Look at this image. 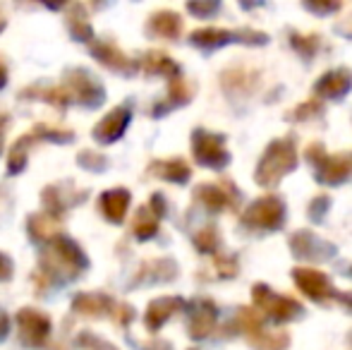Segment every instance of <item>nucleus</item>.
<instances>
[{
	"label": "nucleus",
	"mask_w": 352,
	"mask_h": 350,
	"mask_svg": "<svg viewBox=\"0 0 352 350\" xmlns=\"http://www.w3.org/2000/svg\"><path fill=\"white\" fill-rule=\"evenodd\" d=\"M41 266L46 276H56V278L70 281L79 274V269L87 266V257L82 254V250L67 238H58L43 250L41 254Z\"/></svg>",
	"instance_id": "obj_1"
},
{
	"label": "nucleus",
	"mask_w": 352,
	"mask_h": 350,
	"mask_svg": "<svg viewBox=\"0 0 352 350\" xmlns=\"http://www.w3.org/2000/svg\"><path fill=\"white\" fill-rule=\"evenodd\" d=\"M297 164L295 146L290 140H280L266 149L264 159H261L259 168H256V182L261 185H276L287 171H292Z\"/></svg>",
	"instance_id": "obj_2"
},
{
	"label": "nucleus",
	"mask_w": 352,
	"mask_h": 350,
	"mask_svg": "<svg viewBox=\"0 0 352 350\" xmlns=\"http://www.w3.org/2000/svg\"><path fill=\"white\" fill-rule=\"evenodd\" d=\"M283 211H285V206H283V201L278 197H261V199H256L254 204L247 209L245 214V223L252 226V228H261V230H274L283 226Z\"/></svg>",
	"instance_id": "obj_3"
},
{
	"label": "nucleus",
	"mask_w": 352,
	"mask_h": 350,
	"mask_svg": "<svg viewBox=\"0 0 352 350\" xmlns=\"http://www.w3.org/2000/svg\"><path fill=\"white\" fill-rule=\"evenodd\" d=\"M254 303L276 322H290L300 314V303L285 295H274L266 285H254Z\"/></svg>",
	"instance_id": "obj_4"
},
{
	"label": "nucleus",
	"mask_w": 352,
	"mask_h": 350,
	"mask_svg": "<svg viewBox=\"0 0 352 350\" xmlns=\"http://www.w3.org/2000/svg\"><path fill=\"white\" fill-rule=\"evenodd\" d=\"M192 151H195L197 161L209 168H221L228 164V151L223 146V137L211 135L206 130H197L192 135Z\"/></svg>",
	"instance_id": "obj_5"
},
{
	"label": "nucleus",
	"mask_w": 352,
	"mask_h": 350,
	"mask_svg": "<svg viewBox=\"0 0 352 350\" xmlns=\"http://www.w3.org/2000/svg\"><path fill=\"white\" fill-rule=\"evenodd\" d=\"M19 322V341L27 348H38L43 346V341L51 333V319L43 312H36V309H22L17 314Z\"/></svg>",
	"instance_id": "obj_6"
},
{
	"label": "nucleus",
	"mask_w": 352,
	"mask_h": 350,
	"mask_svg": "<svg viewBox=\"0 0 352 350\" xmlns=\"http://www.w3.org/2000/svg\"><path fill=\"white\" fill-rule=\"evenodd\" d=\"M65 91H67V96L82 101L84 106H98V103L103 101V89L98 87V82L84 70L67 72V89Z\"/></svg>",
	"instance_id": "obj_7"
},
{
	"label": "nucleus",
	"mask_w": 352,
	"mask_h": 350,
	"mask_svg": "<svg viewBox=\"0 0 352 350\" xmlns=\"http://www.w3.org/2000/svg\"><path fill=\"white\" fill-rule=\"evenodd\" d=\"M292 278H295L297 288L311 300H329L333 295V288H331V281L324 271L316 269H295L292 271Z\"/></svg>",
	"instance_id": "obj_8"
},
{
	"label": "nucleus",
	"mask_w": 352,
	"mask_h": 350,
	"mask_svg": "<svg viewBox=\"0 0 352 350\" xmlns=\"http://www.w3.org/2000/svg\"><path fill=\"white\" fill-rule=\"evenodd\" d=\"M307 154H309V159L319 166V175L316 177H321L324 182H340L350 175V161L343 159V156H326L324 149L316 144L311 146Z\"/></svg>",
	"instance_id": "obj_9"
},
{
	"label": "nucleus",
	"mask_w": 352,
	"mask_h": 350,
	"mask_svg": "<svg viewBox=\"0 0 352 350\" xmlns=\"http://www.w3.org/2000/svg\"><path fill=\"white\" fill-rule=\"evenodd\" d=\"M130 125V111L127 108H113L96 127H94V137H96L101 144H111V142L120 140L122 132Z\"/></svg>",
	"instance_id": "obj_10"
},
{
	"label": "nucleus",
	"mask_w": 352,
	"mask_h": 350,
	"mask_svg": "<svg viewBox=\"0 0 352 350\" xmlns=\"http://www.w3.org/2000/svg\"><path fill=\"white\" fill-rule=\"evenodd\" d=\"M98 209H101V214L106 216L108 221L120 223V221L125 219L127 209H130V192H127L125 187L103 192L101 199H98Z\"/></svg>",
	"instance_id": "obj_11"
},
{
	"label": "nucleus",
	"mask_w": 352,
	"mask_h": 350,
	"mask_svg": "<svg viewBox=\"0 0 352 350\" xmlns=\"http://www.w3.org/2000/svg\"><path fill=\"white\" fill-rule=\"evenodd\" d=\"M91 53L103 63V65L111 67V70H118V72H132L135 70V63H132L122 51H118L113 43H106V41L96 43V46L91 48Z\"/></svg>",
	"instance_id": "obj_12"
},
{
	"label": "nucleus",
	"mask_w": 352,
	"mask_h": 350,
	"mask_svg": "<svg viewBox=\"0 0 352 350\" xmlns=\"http://www.w3.org/2000/svg\"><path fill=\"white\" fill-rule=\"evenodd\" d=\"M177 307H182L180 298H158V300H153V303L148 305L144 322H146V327L151 329V331H156V329H161V324L166 322V319L170 317Z\"/></svg>",
	"instance_id": "obj_13"
},
{
	"label": "nucleus",
	"mask_w": 352,
	"mask_h": 350,
	"mask_svg": "<svg viewBox=\"0 0 352 350\" xmlns=\"http://www.w3.org/2000/svg\"><path fill=\"white\" fill-rule=\"evenodd\" d=\"M352 85V77L348 70H336L324 75L319 82H316V94L326 98H336V96H343L345 91Z\"/></svg>",
	"instance_id": "obj_14"
},
{
	"label": "nucleus",
	"mask_w": 352,
	"mask_h": 350,
	"mask_svg": "<svg viewBox=\"0 0 352 350\" xmlns=\"http://www.w3.org/2000/svg\"><path fill=\"white\" fill-rule=\"evenodd\" d=\"M148 32L156 34V36H163V39H177L182 32V19L180 14L170 12H156L151 19H148Z\"/></svg>",
	"instance_id": "obj_15"
},
{
	"label": "nucleus",
	"mask_w": 352,
	"mask_h": 350,
	"mask_svg": "<svg viewBox=\"0 0 352 350\" xmlns=\"http://www.w3.org/2000/svg\"><path fill=\"white\" fill-rule=\"evenodd\" d=\"M216 324V307L211 303H199L197 309L192 312V322H190V336L192 338H204L209 336V331Z\"/></svg>",
	"instance_id": "obj_16"
},
{
	"label": "nucleus",
	"mask_w": 352,
	"mask_h": 350,
	"mask_svg": "<svg viewBox=\"0 0 352 350\" xmlns=\"http://www.w3.org/2000/svg\"><path fill=\"white\" fill-rule=\"evenodd\" d=\"M151 171L156 173L158 177H166V180H173V182H185L190 177V166L180 159H173V161H156L151 166Z\"/></svg>",
	"instance_id": "obj_17"
},
{
	"label": "nucleus",
	"mask_w": 352,
	"mask_h": 350,
	"mask_svg": "<svg viewBox=\"0 0 352 350\" xmlns=\"http://www.w3.org/2000/svg\"><path fill=\"white\" fill-rule=\"evenodd\" d=\"M144 70H146L148 75H175L177 65L166 56V53L151 51L144 56Z\"/></svg>",
	"instance_id": "obj_18"
},
{
	"label": "nucleus",
	"mask_w": 352,
	"mask_h": 350,
	"mask_svg": "<svg viewBox=\"0 0 352 350\" xmlns=\"http://www.w3.org/2000/svg\"><path fill=\"white\" fill-rule=\"evenodd\" d=\"M132 230H135V235H137V238H142V240L151 238V235L158 230V216L153 214L148 206H142V209L137 211V219H135Z\"/></svg>",
	"instance_id": "obj_19"
},
{
	"label": "nucleus",
	"mask_w": 352,
	"mask_h": 350,
	"mask_svg": "<svg viewBox=\"0 0 352 350\" xmlns=\"http://www.w3.org/2000/svg\"><path fill=\"white\" fill-rule=\"evenodd\" d=\"M29 233H32V238H41V240H48L53 238V235L58 233V221L53 219L51 214H41V216H34L32 221H29Z\"/></svg>",
	"instance_id": "obj_20"
},
{
	"label": "nucleus",
	"mask_w": 352,
	"mask_h": 350,
	"mask_svg": "<svg viewBox=\"0 0 352 350\" xmlns=\"http://www.w3.org/2000/svg\"><path fill=\"white\" fill-rule=\"evenodd\" d=\"M230 39L232 32H226V29H197L192 34V43H197V46H221Z\"/></svg>",
	"instance_id": "obj_21"
},
{
	"label": "nucleus",
	"mask_w": 352,
	"mask_h": 350,
	"mask_svg": "<svg viewBox=\"0 0 352 350\" xmlns=\"http://www.w3.org/2000/svg\"><path fill=\"white\" fill-rule=\"evenodd\" d=\"M197 197H199V199L206 204V209H211V211H218V209H223V206L228 204V195L216 185L197 187Z\"/></svg>",
	"instance_id": "obj_22"
},
{
	"label": "nucleus",
	"mask_w": 352,
	"mask_h": 350,
	"mask_svg": "<svg viewBox=\"0 0 352 350\" xmlns=\"http://www.w3.org/2000/svg\"><path fill=\"white\" fill-rule=\"evenodd\" d=\"M67 27H70L72 36L79 39V41H89L94 36L91 24L87 22V14L82 12L79 8H74L70 14H67Z\"/></svg>",
	"instance_id": "obj_23"
},
{
	"label": "nucleus",
	"mask_w": 352,
	"mask_h": 350,
	"mask_svg": "<svg viewBox=\"0 0 352 350\" xmlns=\"http://www.w3.org/2000/svg\"><path fill=\"white\" fill-rule=\"evenodd\" d=\"M29 144H32V135H27L24 140H19L17 144H14V149L10 151V159H8V173L14 175L19 173V171L24 168V164H27V149Z\"/></svg>",
	"instance_id": "obj_24"
},
{
	"label": "nucleus",
	"mask_w": 352,
	"mask_h": 350,
	"mask_svg": "<svg viewBox=\"0 0 352 350\" xmlns=\"http://www.w3.org/2000/svg\"><path fill=\"white\" fill-rule=\"evenodd\" d=\"M187 8H190V12L197 14V17H211L218 10V0H190Z\"/></svg>",
	"instance_id": "obj_25"
},
{
	"label": "nucleus",
	"mask_w": 352,
	"mask_h": 350,
	"mask_svg": "<svg viewBox=\"0 0 352 350\" xmlns=\"http://www.w3.org/2000/svg\"><path fill=\"white\" fill-rule=\"evenodd\" d=\"M195 243H197V248H199L201 252H213V250H216V245H218L216 230H213V228H206V230H201V233H197Z\"/></svg>",
	"instance_id": "obj_26"
},
{
	"label": "nucleus",
	"mask_w": 352,
	"mask_h": 350,
	"mask_svg": "<svg viewBox=\"0 0 352 350\" xmlns=\"http://www.w3.org/2000/svg\"><path fill=\"white\" fill-rule=\"evenodd\" d=\"M79 164L82 166H87V168H106V161L103 159H91V154H89V151H84L82 156H79Z\"/></svg>",
	"instance_id": "obj_27"
},
{
	"label": "nucleus",
	"mask_w": 352,
	"mask_h": 350,
	"mask_svg": "<svg viewBox=\"0 0 352 350\" xmlns=\"http://www.w3.org/2000/svg\"><path fill=\"white\" fill-rule=\"evenodd\" d=\"M10 276H12V262H10V257L0 254V281H8Z\"/></svg>",
	"instance_id": "obj_28"
},
{
	"label": "nucleus",
	"mask_w": 352,
	"mask_h": 350,
	"mask_svg": "<svg viewBox=\"0 0 352 350\" xmlns=\"http://www.w3.org/2000/svg\"><path fill=\"white\" fill-rule=\"evenodd\" d=\"M311 8H319L321 12H326V10H333L340 5V0H309Z\"/></svg>",
	"instance_id": "obj_29"
},
{
	"label": "nucleus",
	"mask_w": 352,
	"mask_h": 350,
	"mask_svg": "<svg viewBox=\"0 0 352 350\" xmlns=\"http://www.w3.org/2000/svg\"><path fill=\"white\" fill-rule=\"evenodd\" d=\"M8 336V317L3 314V309H0V341Z\"/></svg>",
	"instance_id": "obj_30"
},
{
	"label": "nucleus",
	"mask_w": 352,
	"mask_h": 350,
	"mask_svg": "<svg viewBox=\"0 0 352 350\" xmlns=\"http://www.w3.org/2000/svg\"><path fill=\"white\" fill-rule=\"evenodd\" d=\"M5 127H8V118L0 116V151H3V144H5Z\"/></svg>",
	"instance_id": "obj_31"
},
{
	"label": "nucleus",
	"mask_w": 352,
	"mask_h": 350,
	"mask_svg": "<svg viewBox=\"0 0 352 350\" xmlns=\"http://www.w3.org/2000/svg\"><path fill=\"white\" fill-rule=\"evenodd\" d=\"M89 341H91L94 346H91V348H87V350H116V348L106 346V343H103V341H96V338H91V336H89Z\"/></svg>",
	"instance_id": "obj_32"
},
{
	"label": "nucleus",
	"mask_w": 352,
	"mask_h": 350,
	"mask_svg": "<svg viewBox=\"0 0 352 350\" xmlns=\"http://www.w3.org/2000/svg\"><path fill=\"white\" fill-rule=\"evenodd\" d=\"M41 3H46L48 8H53V10H60L63 5L67 3V0H41Z\"/></svg>",
	"instance_id": "obj_33"
},
{
	"label": "nucleus",
	"mask_w": 352,
	"mask_h": 350,
	"mask_svg": "<svg viewBox=\"0 0 352 350\" xmlns=\"http://www.w3.org/2000/svg\"><path fill=\"white\" fill-rule=\"evenodd\" d=\"M5 77H8V72H5L3 63H0V89H3V87H5V82H8V80H5Z\"/></svg>",
	"instance_id": "obj_34"
},
{
	"label": "nucleus",
	"mask_w": 352,
	"mask_h": 350,
	"mask_svg": "<svg viewBox=\"0 0 352 350\" xmlns=\"http://www.w3.org/2000/svg\"><path fill=\"white\" fill-rule=\"evenodd\" d=\"M3 29H5V19L0 17V32H3Z\"/></svg>",
	"instance_id": "obj_35"
}]
</instances>
